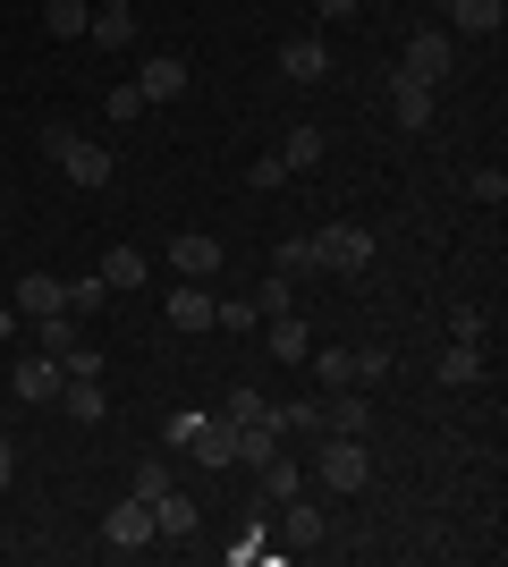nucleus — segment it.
Wrapping results in <instances>:
<instances>
[{"label":"nucleus","mask_w":508,"mask_h":567,"mask_svg":"<svg viewBox=\"0 0 508 567\" xmlns=\"http://www.w3.org/2000/svg\"><path fill=\"white\" fill-rule=\"evenodd\" d=\"M43 153H51L60 169H69V178H76L85 195H94V187H111V153H102V144H85V136L69 127V118H51V127H43Z\"/></svg>","instance_id":"1"},{"label":"nucleus","mask_w":508,"mask_h":567,"mask_svg":"<svg viewBox=\"0 0 508 567\" xmlns=\"http://www.w3.org/2000/svg\"><path fill=\"white\" fill-rule=\"evenodd\" d=\"M364 262H373V229H356V220H331V229H314V271L356 280Z\"/></svg>","instance_id":"2"},{"label":"nucleus","mask_w":508,"mask_h":567,"mask_svg":"<svg viewBox=\"0 0 508 567\" xmlns=\"http://www.w3.org/2000/svg\"><path fill=\"white\" fill-rule=\"evenodd\" d=\"M162 534H153V499H120L111 517H102V550L111 559H136V550H153Z\"/></svg>","instance_id":"3"},{"label":"nucleus","mask_w":508,"mask_h":567,"mask_svg":"<svg viewBox=\"0 0 508 567\" xmlns=\"http://www.w3.org/2000/svg\"><path fill=\"white\" fill-rule=\"evenodd\" d=\"M322 492H348L356 499L364 483H373V450H364V441H322Z\"/></svg>","instance_id":"4"},{"label":"nucleus","mask_w":508,"mask_h":567,"mask_svg":"<svg viewBox=\"0 0 508 567\" xmlns=\"http://www.w3.org/2000/svg\"><path fill=\"white\" fill-rule=\"evenodd\" d=\"M449 69H458V34H449V25H415V43H407V76L440 85Z\"/></svg>","instance_id":"5"},{"label":"nucleus","mask_w":508,"mask_h":567,"mask_svg":"<svg viewBox=\"0 0 508 567\" xmlns=\"http://www.w3.org/2000/svg\"><path fill=\"white\" fill-rule=\"evenodd\" d=\"M187 450H195V466H204V474H229V466H238V424H229V415H204Z\"/></svg>","instance_id":"6"},{"label":"nucleus","mask_w":508,"mask_h":567,"mask_svg":"<svg viewBox=\"0 0 508 567\" xmlns=\"http://www.w3.org/2000/svg\"><path fill=\"white\" fill-rule=\"evenodd\" d=\"M280 69H289V85H322V76H331L322 34H289V43H280Z\"/></svg>","instance_id":"7"},{"label":"nucleus","mask_w":508,"mask_h":567,"mask_svg":"<svg viewBox=\"0 0 508 567\" xmlns=\"http://www.w3.org/2000/svg\"><path fill=\"white\" fill-rule=\"evenodd\" d=\"M390 111H398V127H415V136H424V127H433V85H424V76H390Z\"/></svg>","instance_id":"8"},{"label":"nucleus","mask_w":508,"mask_h":567,"mask_svg":"<svg viewBox=\"0 0 508 567\" xmlns=\"http://www.w3.org/2000/svg\"><path fill=\"white\" fill-rule=\"evenodd\" d=\"M169 271H178V280H212V271H220V237L187 229L178 246H169Z\"/></svg>","instance_id":"9"},{"label":"nucleus","mask_w":508,"mask_h":567,"mask_svg":"<svg viewBox=\"0 0 508 567\" xmlns=\"http://www.w3.org/2000/svg\"><path fill=\"white\" fill-rule=\"evenodd\" d=\"M263 355H271V364H305V355H314V331H305L297 313H271V331H263Z\"/></svg>","instance_id":"10"},{"label":"nucleus","mask_w":508,"mask_h":567,"mask_svg":"<svg viewBox=\"0 0 508 567\" xmlns=\"http://www.w3.org/2000/svg\"><path fill=\"white\" fill-rule=\"evenodd\" d=\"M169 331H212V288H204V280L169 288Z\"/></svg>","instance_id":"11"},{"label":"nucleus","mask_w":508,"mask_h":567,"mask_svg":"<svg viewBox=\"0 0 508 567\" xmlns=\"http://www.w3.org/2000/svg\"><path fill=\"white\" fill-rule=\"evenodd\" d=\"M440 9H449V34H500V18H508V0H440Z\"/></svg>","instance_id":"12"},{"label":"nucleus","mask_w":508,"mask_h":567,"mask_svg":"<svg viewBox=\"0 0 508 567\" xmlns=\"http://www.w3.org/2000/svg\"><path fill=\"white\" fill-rule=\"evenodd\" d=\"M136 94H145V102H178V94H187V60H169V51L145 60V69H136Z\"/></svg>","instance_id":"13"},{"label":"nucleus","mask_w":508,"mask_h":567,"mask_svg":"<svg viewBox=\"0 0 508 567\" xmlns=\"http://www.w3.org/2000/svg\"><path fill=\"white\" fill-rule=\"evenodd\" d=\"M60 390H69L60 355H25V364H18V399H34V406H43V399H60Z\"/></svg>","instance_id":"14"},{"label":"nucleus","mask_w":508,"mask_h":567,"mask_svg":"<svg viewBox=\"0 0 508 567\" xmlns=\"http://www.w3.org/2000/svg\"><path fill=\"white\" fill-rule=\"evenodd\" d=\"M85 34H94L102 51H127V43H136V9H127V0H102V9H94V25H85Z\"/></svg>","instance_id":"15"},{"label":"nucleus","mask_w":508,"mask_h":567,"mask_svg":"<svg viewBox=\"0 0 508 567\" xmlns=\"http://www.w3.org/2000/svg\"><path fill=\"white\" fill-rule=\"evenodd\" d=\"M18 313H25V322H43V313H69L60 280H51V271H25V280H18Z\"/></svg>","instance_id":"16"},{"label":"nucleus","mask_w":508,"mask_h":567,"mask_svg":"<svg viewBox=\"0 0 508 567\" xmlns=\"http://www.w3.org/2000/svg\"><path fill=\"white\" fill-rule=\"evenodd\" d=\"M440 381H449V390H475V381H484V348H475V339H449V348H440Z\"/></svg>","instance_id":"17"},{"label":"nucleus","mask_w":508,"mask_h":567,"mask_svg":"<svg viewBox=\"0 0 508 567\" xmlns=\"http://www.w3.org/2000/svg\"><path fill=\"white\" fill-rule=\"evenodd\" d=\"M153 534H169V543H178V534H195V499L178 492V483H169V492L153 499Z\"/></svg>","instance_id":"18"},{"label":"nucleus","mask_w":508,"mask_h":567,"mask_svg":"<svg viewBox=\"0 0 508 567\" xmlns=\"http://www.w3.org/2000/svg\"><path fill=\"white\" fill-rule=\"evenodd\" d=\"M314 543H331V525H322V508L305 492L289 499V550H314Z\"/></svg>","instance_id":"19"},{"label":"nucleus","mask_w":508,"mask_h":567,"mask_svg":"<svg viewBox=\"0 0 508 567\" xmlns=\"http://www.w3.org/2000/svg\"><path fill=\"white\" fill-rule=\"evenodd\" d=\"M43 25L60 34V43H76V34L94 25V0H43Z\"/></svg>","instance_id":"20"},{"label":"nucleus","mask_w":508,"mask_h":567,"mask_svg":"<svg viewBox=\"0 0 508 567\" xmlns=\"http://www.w3.org/2000/svg\"><path fill=\"white\" fill-rule=\"evenodd\" d=\"M364 424H373V406H356V399L322 406V441H364Z\"/></svg>","instance_id":"21"},{"label":"nucleus","mask_w":508,"mask_h":567,"mask_svg":"<svg viewBox=\"0 0 508 567\" xmlns=\"http://www.w3.org/2000/svg\"><path fill=\"white\" fill-rule=\"evenodd\" d=\"M102 280H111V288H145V280H153V262L136 255V246H111V255H102Z\"/></svg>","instance_id":"22"},{"label":"nucleus","mask_w":508,"mask_h":567,"mask_svg":"<svg viewBox=\"0 0 508 567\" xmlns=\"http://www.w3.org/2000/svg\"><path fill=\"white\" fill-rule=\"evenodd\" d=\"M34 339H43V355H76V348H85L76 313H43V322H34Z\"/></svg>","instance_id":"23"},{"label":"nucleus","mask_w":508,"mask_h":567,"mask_svg":"<svg viewBox=\"0 0 508 567\" xmlns=\"http://www.w3.org/2000/svg\"><path fill=\"white\" fill-rule=\"evenodd\" d=\"M60 406H69L76 424H102V415H111V399H102V381H69V390H60Z\"/></svg>","instance_id":"24"},{"label":"nucleus","mask_w":508,"mask_h":567,"mask_svg":"<svg viewBox=\"0 0 508 567\" xmlns=\"http://www.w3.org/2000/svg\"><path fill=\"white\" fill-rule=\"evenodd\" d=\"M314 162H322V127H289V144H280V169L297 178V169H314Z\"/></svg>","instance_id":"25"},{"label":"nucleus","mask_w":508,"mask_h":567,"mask_svg":"<svg viewBox=\"0 0 508 567\" xmlns=\"http://www.w3.org/2000/svg\"><path fill=\"white\" fill-rule=\"evenodd\" d=\"M60 297H69V313H102L111 280H102V271H76V280H60Z\"/></svg>","instance_id":"26"},{"label":"nucleus","mask_w":508,"mask_h":567,"mask_svg":"<svg viewBox=\"0 0 508 567\" xmlns=\"http://www.w3.org/2000/svg\"><path fill=\"white\" fill-rule=\"evenodd\" d=\"M263 492H271V499H297V492H305V474H297L280 450H271V457H263Z\"/></svg>","instance_id":"27"},{"label":"nucleus","mask_w":508,"mask_h":567,"mask_svg":"<svg viewBox=\"0 0 508 567\" xmlns=\"http://www.w3.org/2000/svg\"><path fill=\"white\" fill-rule=\"evenodd\" d=\"M271 271H289V280H305V271H314V237H280V255H271Z\"/></svg>","instance_id":"28"},{"label":"nucleus","mask_w":508,"mask_h":567,"mask_svg":"<svg viewBox=\"0 0 508 567\" xmlns=\"http://www.w3.org/2000/svg\"><path fill=\"white\" fill-rule=\"evenodd\" d=\"M263 313H255V297H220L212 306V331H255Z\"/></svg>","instance_id":"29"},{"label":"nucleus","mask_w":508,"mask_h":567,"mask_svg":"<svg viewBox=\"0 0 508 567\" xmlns=\"http://www.w3.org/2000/svg\"><path fill=\"white\" fill-rule=\"evenodd\" d=\"M289 271H263V288H255V313H263V322H271V313H289Z\"/></svg>","instance_id":"30"},{"label":"nucleus","mask_w":508,"mask_h":567,"mask_svg":"<svg viewBox=\"0 0 508 567\" xmlns=\"http://www.w3.org/2000/svg\"><path fill=\"white\" fill-rule=\"evenodd\" d=\"M314 373L331 381V390H348V381H356V348H322V355H314Z\"/></svg>","instance_id":"31"},{"label":"nucleus","mask_w":508,"mask_h":567,"mask_svg":"<svg viewBox=\"0 0 508 567\" xmlns=\"http://www.w3.org/2000/svg\"><path fill=\"white\" fill-rule=\"evenodd\" d=\"M220 415H229V424H255V415H271V399H263V390H229Z\"/></svg>","instance_id":"32"},{"label":"nucleus","mask_w":508,"mask_h":567,"mask_svg":"<svg viewBox=\"0 0 508 567\" xmlns=\"http://www.w3.org/2000/svg\"><path fill=\"white\" fill-rule=\"evenodd\" d=\"M466 195H475V204H508V169H475Z\"/></svg>","instance_id":"33"},{"label":"nucleus","mask_w":508,"mask_h":567,"mask_svg":"<svg viewBox=\"0 0 508 567\" xmlns=\"http://www.w3.org/2000/svg\"><path fill=\"white\" fill-rule=\"evenodd\" d=\"M169 483H178V474H169V466H162V457H145V474H136V499H162V492H169Z\"/></svg>","instance_id":"34"},{"label":"nucleus","mask_w":508,"mask_h":567,"mask_svg":"<svg viewBox=\"0 0 508 567\" xmlns=\"http://www.w3.org/2000/svg\"><path fill=\"white\" fill-rule=\"evenodd\" d=\"M195 424H204V406H178V415H169V450H187Z\"/></svg>","instance_id":"35"},{"label":"nucleus","mask_w":508,"mask_h":567,"mask_svg":"<svg viewBox=\"0 0 508 567\" xmlns=\"http://www.w3.org/2000/svg\"><path fill=\"white\" fill-rule=\"evenodd\" d=\"M449 339H484V306H458V313H449Z\"/></svg>","instance_id":"36"},{"label":"nucleus","mask_w":508,"mask_h":567,"mask_svg":"<svg viewBox=\"0 0 508 567\" xmlns=\"http://www.w3.org/2000/svg\"><path fill=\"white\" fill-rule=\"evenodd\" d=\"M102 111H111V118H120V127H127V118H136V111H145V94H136V85H120V94H111V102H102Z\"/></svg>","instance_id":"37"},{"label":"nucleus","mask_w":508,"mask_h":567,"mask_svg":"<svg viewBox=\"0 0 508 567\" xmlns=\"http://www.w3.org/2000/svg\"><path fill=\"white\" fill-rule=\"evenodd\" d=\"M390 373V348H356V381H382Z\"/></svg>","instance_id":"38"},{"label":"nucleus","mask_w":508,"mask_h":567,"mask_svg":"<svg viewBox=\"0 0 508 567\" xmlns=\"http://www.w3.org/2000/svg\"><path fill=\"white\" fill-rule=\"evenodd\" d=\"M314 9H322V18H356L364 0H314Z\"/></svg>","instance_id":"39"},{"label":"nucleus","mask_w":508,"mask_h":567,"mask_svg":"<svg viewBox=\"0 0 508 567\" xmlns=\"http://www.w3.org/2000/svg\"><path fill=\"white\" fill-rule=\"evenodd\" d=\"M9 474H18V450H9V432H0V483H9Z\"/></svg>","instance_id":"40"}]
</instances>
